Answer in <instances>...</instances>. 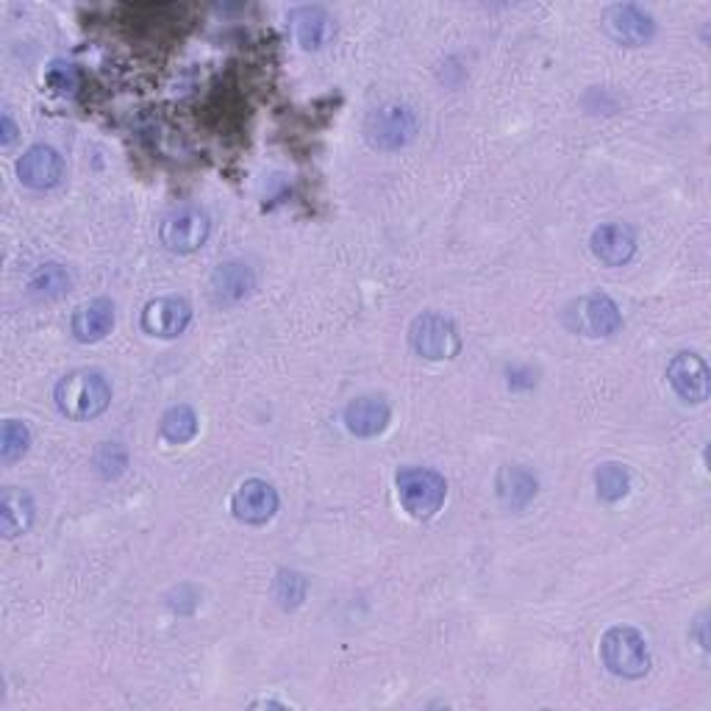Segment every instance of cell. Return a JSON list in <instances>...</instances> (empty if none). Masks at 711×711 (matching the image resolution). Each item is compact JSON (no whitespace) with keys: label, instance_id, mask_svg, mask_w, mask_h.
<instances>
[{"label":"cell","instance_id":"16","mask_svg":"<svg viewBox=\"0 0 711 711\" xmlns=\"http://www.w3.org/2000/svg\"><path fill=\"white\" fill-rule=\"evenodd\" d=\"M115 326V304L106 298L92 300V304H83L81 309L72 315V337L78 343H100L106 334Z\"/></svg>","mask_w":711,"mask_h":711},{"label":"cell","instance_id":"5","mask_svg":"<svg viewBox=\"0 0 711 711\" xmlns=\"http://www.w3.org/2000/svg\"><path fill=\"white\" fill-rule=\"evenodd\" d=\"M564 323L584 337H612L623 326V315H620L618 304L606 295H584V298L567 306Z\"/></svg>","mask_w":711,"mask_h":711},{"label":"cell","instance_id":"25","mask_svg":"<svg viewBox=\"0 0 711 711\" xmlns=\"http://www.w3.org/2000/svg\"><path fill=\"white\" fill-rule=\"evenodd\" d=\"M304 595H306L304 575L287 573V570H284V573H278V579H276V601L282 603L284 609H295L300 601H304Z\"/></svg>","mask_w":711,"mask_h":711},{"label":"cell","instance_id":"4","mask_svg":"<svg viewBox=\"0 0 711 711\" xmlns=\"http://www.w3.org/2000/svg\"><path fill=\"white\" fill-rule=\"evenodd\" d=\"M364 134L367 142L378 150H401L417 134V117L408 106L386 103L381 109L369 111L367 122H364Z\"/></svg>","mask_w":711,"mask_h":711},{"label":"cell","instance_id":"22","mask_svg":"<svg viewBox=\"0 0 711 711\" xmlns=\"http://www.w3.org/2000/svg\"><path fill=\"white\" fill-rule=\"evenodd\" d=\"M198 434V417L189 406H172L170 412L161 417V436L172 445H184Z\"/></svg>","mask_w":711,"mask_h":711},{"label":"cell","instance_id":"19","mask_svg":"<svg viewBox=\"0 0 711 711\" xmlns=\"http://www.w3.org/2000/svg\"><path fill=\"white\" fill-rule=\"evenodd\" d=\"M497 495L512 508L529 506L536 495V478L523 467H503L497 473Z\"/></svg>","mask_w":711,"mask_h":711},{"label":"cell","instance_id":"12","mask_svg":"<svg viewBox=\"0 0 711 711\" xmlns=\"http://www.w3.org/2000/svg\"><path fill=\"white\" fill-rule=\"evenodd\" d=\"M192 320V309L184 298L150 300L142 312V328L154 337H178Z\"/></svg>","mask_w":711,"mask_h":711},{"label":"cell","instance_id":"27","mask_svg":"<svg viewBox=\"0 0 711 711\" xmlns=\"http://www.w3.org/2000/svg\"><path fill=\"white\" fill-rule=\"evenodd\" d=\"M14 142V122L9 115H3V145Z\"/></svg>","mask_w":711,"mask_h":711},{"label":"cell","instance_id":"11","mask_svg":"<svg viewBox=\"0 0 711 711\" xmlns=\"http://www.w3.org/2000/svg\"><path fill=\"white\" fill-rule=\"evenodd\" d=\"M17 176L26 187L31 189H50L61 181L65 176V159L59 150L48 148V145H33L20 161H17Z\"/></svg>","mask_w":711,"mask_h":711},{"label":"cell","instance_id":"8","mask_svg":"<svg viewBox=\"0 0 711 711\" xmlns=\"http://www.w3.org/2000/svg\"><path fill=\"white\" fill-rule=\"evenodd\" d=\"M234 517L243 520V523L261 525L267 520H273V514L278 512V495L267 481L250 478L245 484H239V490L234 492Z\"/></svg>","mask_w":711,"mask_h":711},{"label":"cell","instance_id":"20","mask_svg":"<svg viewBox=\"0 0 711 711\" xmlns=\"http://www.w3.org/2000/svg\"><path fill=\"white\" fill-rule=\"evenodd\" d=\"M33 298H45V300H56L70 289V273L61 265H42L37 273L31 276V284H28Z\"/></svg>","mask_w":711,"mask_h":711},{"label":"cell","instance_id":"1","mask_svg":"<svg viewBox=\"0 0 711 711\" xmlns=\"http://www.w3.org/2000/svg\"><path fill=\"white\" fill-rule=\"evenodd\" d=\"M56 406L70 419H92L111 403V386L98 369H76L56 384Z\"/></svg>","mask_w":711,"mask_h":711},{"label":"cell","instance_id":"7","mask_svg":"<svg viewBox=\"0 0 711 711\" xmlns=\"http://www.w3.org/2000/svg\"><path fill=\"white\" fill-rule=\"evenodd\" d=\"M211 223L209 215L195 206L187 209H178L161 223V243L165 248H170L172 254H192V250L204 248V243L209 239Z\"/></svg>","mask_w":711,"mask_h":711},{"label":"cell","instance_id":"9","mask_svg":"<svg viewBox=\"0 0 711 711\" xmlns=\"http://www.w3.org/2000/svg\"><path fill=\"white\" fill-rule=\"evenodd\" d=\"M603 26H606V31L623 45H642L653 37V31H656L653 17L634 3L609 6L606 14H603Z\"/></svg>","mask_w":711,"mask_h":711},{"label":"cell","instance_id":"14","mask_svg":"<svg viewBox=\"0 0 711 711\" xmlns=\"http://www.w3.org/2000/svg\"><path fill=\"white\" fill-rule=\"evenodd\" d=\"M345 425L356 436H378L389 425V403L378 395H362L345 408Z\"/></svg>","mask_w":711,"mask_h":711},{"label":"cell","instance_id":"15","mask_svg":"<svg viewBox=\"0 0 711 711\" xmlns=\"http://www.w3.org/2000/svg\"><path fill=\"white\" fill-rule=\"evenodd\" d=\"M256 287V276L243 261H226L211 276V295L217 304H239Z\"/></svg>","mask_w":711,"mask_h":711},{"label":"cell","instance_id":"18","mask_svg":"<svg viewBox=\"0 0 711 711\" xmlns=\"http://www.w3.org/2000/svg\"><path fill=\"white\" fill-rule=\"evenodd\" d=\"M31 523H33V503L31 497H28V492L9 486V490L3 492V497H0V529H3V536H9L11 540V536L28 531V525Z\"/></svg>","mask_w":711,"mask_h":711},{"label":"cell","instance_id":"10","mask_svg":"<svg viewBox=\"0 0 711 711\" xmlns=\"http://www.w3.org/2000/svg\"><path fill=\"white\" fill-rule=\"evenodd\" d=\"M668 378L673 384V389L690 403H703L711 392L709 364L698 354L675 356L668 367Z\"/></svg>","mask_w":711,"mask_h":711},{"label":"cell","instance_id":"2","mask_svg":"<svg viewBox=\"0 0 711 711\" xmlns=\"http://www.w3.org/2000/svg\"><path fill=\"white\" fill-rule=\"evenodd\" d=\"M397 495L406 512L417 520L434 517L447 495V484L428 467H406L397 473Z\"/></svg>","mask_w":711,"mask_h":711},{"label":"cell","instance_id":"17","mask_svg":"<svg viewBox=\"0 0 711 711\" xmlns=\"http://www.w3.org/2000/svg\"><path fill=\"white\" fill-rule=\"evenodd\" d=\"M289 20H293L298 42L309 50L323 48L334 37V20L323 6H300L289 14Z\"/></svg>","mask_w":711,"mask_h":711},{"label":"cell","instance_id":"21","mask_svg":"<svg viewBox=\"0 0 711 711\" xmlns=\"http://www.w3.org/2000/svg\"><path fill=\"white\" fill-rule=\"evenodd\" d=\"M595 484H598V495H601L603 501L614 503V501H623V497L629 495L631 475H629V470L623 467V464L606 462L598 467Z\"/></svg>","mask_w":711,"mask_h":711},{"label":"cell","instance_id":"6","mask_svg":"<svg viewBox=\"0 0 711 711\" xmlns=\"http://www.w3.org/2000/svg\"><path fill=\"white\" fill-rule=\"evenodd\" d=\"M412 348L419 356L431 358V362H442V358H453L462 350V337H458L453 320H447L445 315H436V312H425L417 320L412 323Z\"/></svg>","mask_w":711,"mask_h":711},{"label":"cell","instance_id":"24","mask_svg":"<svg viewBox=\"0 0 711 711\" xmlns=\"http://www.w3.org/2000/svg\"><path fill=\"white\" fill-rule=\"evenodd\" d=\"M48 87L59 95H76L81 89V72H78L76 65L70 61H53L45 76Z\"/></svg>","mask_w":711,"mask_h":711},{"label":"cell","instance_id":"3","mask_svg":"<svg viewBox=\"0 0 711 711\" xmlns=\"http://www.w3.org/2000/svg\"><path fill=\"white\" fill-rule=\"evenodd\" d=\"M601 653H603V664H606L614 675H620V679H642V675L651 670L648 642L642 640L640 631L625 629V625H618V629L606 631Z\"/></svg>","mask_w":711,"mask_h":711},{"label":"cell","instance_id":"13","mask_svg":"<svg viewBox=\"0 0 711 711\" xmlns=\"http://www.w3.org/2000/svg\"><path fill=\"white\" fill-rule=\"evenodd\" d=\"M636 250V237L623 223H606L592 231V254L609 267H620L631 261Z\"/></svg>","mask_w":711,"mask_h":711},{"label":"cell","instance_id":"23","mask_svg":"<svg viewBox=\"0 0 711 711\" xmlns=\"http://www.w3.org/2000/svg\"><path fill=\"white\" fill-rule=\"evenodd\" d=\"M28 442H31V434H28L26 425L17 423V419H6L3 431H0V456H3V462H17L28 451Z\"/></svg>","mask_w":711,"mask_h":711},{"label":"cell","instance_id":"26","mask_svg":"<svg viewBox=\"0 0 711 711\" xmlns=\"http://www.w3.org/2000/svg\"><path fill=\"white\" fill-rule=\"evenodd\" d=\"M95 464H98V470L106 475V478H115V475H120L122 467H126V451H122L117 442H106V445L98 451Z\"/></svg>","mask_w":711,"mask_h":711}]
</instances>
